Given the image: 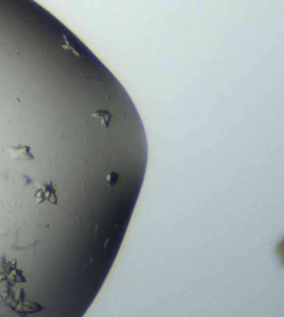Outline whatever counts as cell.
Masks as SVG:
<instances>
[{"mask_svg": "<svg viewBox=\"0 0 284 317\" xmlns=\"http://www.w3.org/2000/svg\"><path fill=\"white\" fill-rule=\"evenodd\" d=\"M91 116L93 118L98 119L104 128L109 129L110 123L113 119V115L110 111H108V110H97V111H93L91 113Z\"/></svg>", "mask_w": 284, "mask_h": 317, "instance_id": "3", "label": "cell"}, {"mask_svg": "<svg viewBox=\"0 0 284 317\" xmlns=\"http://www.w3.org/2000/svg\"><path fill=\"white\" fill-rule=\"evenodd\" d=\"M35 198L38 204H41L43 202H50L51 204L58 203L57 198V191L54 182L49 183H38V189L35 193Z\"/></svg>", "mask_w": 284, "mask_h": 317, "instance_id": "1", "label": "cell"}, {"mask_svg": "<svg viewBox=\"0 0 284 317\" xmlns=\"http://www.w3.org/2000/svg\"><path fill=\"white\" fill-rule=\"evenodd\" d=\"M11 160H28L33 161L35 160V156L31 152L30 145H15V147H10L9 149Z\"/></svg>", "mask_w": 284, "mask_h": 317, "instance_id": "2", "label": "cell"}]
</instances>
